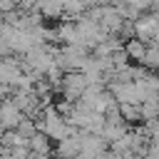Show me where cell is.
<instances>
[{"label":"cell","instance_id":"1","mask_svg":"<svg viewBox=\"0 0 159 159\" xmlns=\"http://www.w3.org/2000/svg\"><path fill=\"white\" fill-rule=\"evenodd\" d=\"M89 87L87 77L82 72H65L62 75V82H60V99H67V102H80V97L84 94V89Z\"/></svg>","mask_w":159,"mask_h":159},{"label":"cell","instance_id":"2","mask_svg":"<svg viewBox=\"0 0 159 159\" xmlns=\"http://www.w3.org/2000/svg\"><path fill=\"white\" fill-rule=\"evenodd\" d=\"M159 35V12H144L139 15V20L134 22V37H139L142 42H152L154 37Z\"/></svg>","mask_w":159,"mask_h":159},{"label":"cell","instance_id":"3","mask_svg":"<svg viewBox=\"0 0 159 159\" xmlns=\"http://www.w3.org/2000/svg\"><path fill=\"white\" fill-rule=\"evenodd\" d=\"M107 89L117 99V104H142V94L134 82H109Z\"/></svg>","mask_w":159,"mask_h":159},{"label":"cell","instance_id":"4","mask_svg":"<svg viewBox=\"0 0 159 159\" xmlns=\"http://www.w3.org/2000/svg\"><path fill=\"white\" fill-rule=\"evenodd\" d=\"M82 137H84V129H80L77 134H72V137L57 142L55 157H57V159H75V157L80 154V149H82Z\"/></svg>","mask_w":159,"mask_h":159},{"label":"cell","instance_id":"5","mask_svg":"<svg viewBox=\"0 0 159 159\" xmlns=\"http://www.w3.org/2000/svg\"><path fill=\"white\" fill-rule=\"evenodd\" d=\"M22 112H20V107L12 102V99H5V102H0V124L7 129V132H12V129H17V124L22 122Z\"/></svg>","mask_w":159,"mask_h":159},{"label":"cell","instance_id":"6","mask_svg":"<svg viewBox=\"0 0 159 159\" xmlns=\"http://www.w3.org/2000/svg\"><path fill=\"white\" fill-rule=\"evenodd\" d=\"M147 47H149V45H147V42H142L139 37H132V40H127V42H124L127 60H129L132 65H137V62L142 65V62H144V55H147Z\"/></svg>","mask_w":159,"mask_h":159},{"label":"cell","instance_id":"7","mask_svg":"<svg viewBox=\"0 0 159 159\" xmlns=\"http://www.w3.org/2000/svg\"><path fill=\"white\" fill-rule=\"evenodd\" d=\"M27 149L32 152V154H37V157H42V159H50L52 154H55V149H52V144H50V139L45 137V134H35L30 142H27Z\"/></svg>","mask_w":159,"mask_h":159},{"label":"cell","instance_id":"8","mask_svg":"<svg viewBox=\"0 0 159 159\" xmlns=\"http://www.w3.org/2000/svg\"><path fill=\"white\" fill-rule=\"evenodd\" d=\"M119 114L122 119L132 127V124H142V112H139V104H119Z\"/></svg>","mask_w":159,"mask_h":159},{"label":"cell","instance_id":"9","mask_svg":"<svg viewBox=\"0 0 159 159\" xmlns=\"http://www.w3.org/2000/svg\"><path fill=\"white\" fill-rule=\"evenodd\" d=\"M15 132H17L22 139H27V142H30V139L37 134V124H35V119H30V117H22V122L17 124V129H15Z\"/></svg>","mask_w":159,"mask_h":159},{"label":"cell","instance_id":"10","mask_svg":"<svg viewBox=\"0 0 159 159\" xmlns=\"http://www.w3.org/2000/svg\"><path fill=\"white\" fill-rule=\"evenodd\" d=\"M12 10H17L12 0H0V15H7V12H12Z\"/></svg>","mask_w":159,"mask_h":159},{"label":"cell","instance_id":"11","mask_svg":"<svg viewBox=\"0 0 159 159\" xmlns=\"http://www.w3.org/2000/svg\"><path fill=\"white\" fill-rule=\"evenodd\" d=\"M112 0H87V5L89 7H104V5H109Z\"/></svg>","mask_w":159,"mask_h":159},{"label":"cell","instance_id":"12","mask_svg":"<svg viewBox=\"0 0 159 159\" xmlns=\"http://www.w3.org/2000/svg\"><path fill=\"white\" fill-rule=\"evenodd\" d=\"M10 55H12V52H10V47H7V45L0 40V57H10Z\"/></svg>","mask_w":159,"mask_h":159},{"label":"cell","instance_id":"13","mask_svg":"<svg viewBox=\"0 0 159 159\" xmlns=\"http://www.w3.org/2000/svg\"><path fill=\"white\" fill-rule=\"evenodd\" d=\"M0 159H15V157H12L7 149H2V152H0Z\"/></svg>","mask_w":159,"mask_h":159}]
</instances>
